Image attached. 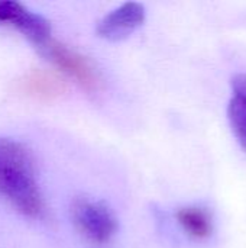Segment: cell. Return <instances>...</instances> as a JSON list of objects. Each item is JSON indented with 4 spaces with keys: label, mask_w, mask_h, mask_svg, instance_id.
Instances as JSON below:
<instances>
[{
    "label": "cell",
    "mask_w": 246,
    "mask_h": 248,
    "mask_svg": "<svg viewBox=\"0 0 246 248\" xmlns=\"http://www.w3.org/2000/svg\"><path fill=\"white\" fill-rule=\"evenodd\" d=\"M0 196L25 217L36 218L43 211L33 157L9 138H0Z\"/></svg>",
    "instance_id": "cell-1"
},
{
    "label": "cell",
    "mask_w": 246,
    "mask_h": 248,
    "mask_svg": "<svg viewBox=\"0 0 246 248\" xmlns=\"http://www.w3.org/2000/svg\"><path fill=\"white\" fill-rule=\"evenodd\" d=\"M39 51L54 67L72 78L84 90L97 92L100 89L101 80L99 73L96 71L93 64L77 51L52 38L46 44L39 46Z\"/></svg>",
    "instance_id": "cell-2"
},
{
    "label": "cell",
    "mask_w": 246,
    "mask_h": 248,
    "mask_svg": "<svg viewBox=\"0 0 246 248\" xmlns=\"http://www.w3.org/2000/svg\"><path fill=\"white\" fill-rule=\"evenodd\" d=\"M71 218L77 230L94 243H106L116 232V218L101 202L77 198L71 205Z\"/></svg>",
    "instance_id": "cell-3"
},
{
    "label": "cell",
    "mask_w": 246,
    "mask_h": 248,
    "mask_svg": "<svg viewBox=\"0 0 246 248\" xmlns=\"http://www.w3.org/2000/svg\"><path fill=\"white\" fill-rule=\"evenodd\" d=\"M0 25H9L17 29L38 48L51 39L49 20L17 1L0 0Z\"/></svg>",
    "instance_id": "cell-4"
},
{
    "label": "cell",
    "mask_w": 246,
    "mask_h": 248,
    "mask_svg": "<svg viewBox=\"0 0 246 248\" xmlns=\"http://www.w3.org/2000/svg\"><path fill=\"white\" fill-rule=\"evenodd\" d=\"M145 13V7L141 3H123L97 23V33L107 41H122L144 23Z\"/></svg>",
    "instance_id": "cell-5"
},
{
    "label": "cell",
    "mask_w": 246,
    "mask_h": 248,
    "mask_svg": "<svg viewBox=\"0 0 246 248\" xmlns=\"http://www.w3.org/2000/svg\"><path fill=\"white\" fill-rule=\"evenodd\" d=\"M177 221L188 235L197 240L207 238L212 234L210 215L202 208H196V206L181 208L177 212Z\"/></svg>",
    "instance_id": "cell-6"
},
{
    "label": "cell",
    "mask_w": 246,
    "mask_h": 248,
    "mask_svg": "<svg viewBox=\"0 0 246 248\" xmlns=\"http://www.w3.org/2000/svg\"><path fill=\"white\" fill-rule=\"evenodd\" d=\"M228 118L232 131L246 151V97L233 96L229 102Z\"/></svg>",
    "instance_id": "cell-7"
},
{
    "label": "cell",
    "mask_w": 246,
    "mask_h": 248,
    "mask_svg": "<svg viewBox=\"0 0 246 248\" xmlns=\"http://www.w3.org/2000/svg\"><path fill=\"white\" fill-rule=\"evenodd\" d=\"M28 89L38 96L42 97H54L57 94H59L64 89L62 83L59 80H57L55 77L49 76V74H43V73H35L29 77V80L26 81Z\"/></svg>",
    "instance_id": "cell-8"
},
{
    "label": "cell",
    "mask_w": 246,
    "mask_h": 248,
    "mask_svg": "<svg viewBox=\"0 0 246 248\" xmlns=\"http://www.w3.org/2000/svg\"><path fill=\"white\" fill-rule=\"evenodd\" d=\"M232 90L233 96L246 97V74H236L232 78Z\"/></svg>",
    "instance_id": "cell-9"
}]
</instances>
